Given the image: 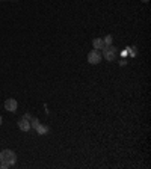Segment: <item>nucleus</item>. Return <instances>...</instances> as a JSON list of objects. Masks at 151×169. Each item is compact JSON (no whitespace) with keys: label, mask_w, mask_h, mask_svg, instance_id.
Returning <instances> with one entry per match:
<instances>
[{"label":"nucleus","mask_w":151,"mask_h":169,"mask_svg":"<svg viewBox=\"0 0 151 169\" xmlns=\"http://www.w3.org/2000/svg\"><path fill=\"white\" fill-rule=\"evenodd\" d=\"M103 56L107 62H113L115 57H116V48L113 45H104L103 48Z\"/></svg>","instance_id":"f03ea898"},{"label":"nucleus","mask_w":151,"mask_h":169,"mask_svg":"<svg viewBox=\"0 0 151 169\" xmlns=\"http://www.w3.org/2000/svg\"><path fill=\"white\" fill-rule=\"evenodd\" d=\"M142 2H144V3H148V2H150V0H142Z\"/></svg>","instance_id":"9b49d317"},{"label":"nucleus","mask_w":151,"mask_h":169,"mask_svg":"<svg viewBox=\"0 0 151 169\" xmlns=\"http://www.w3.org/2000/svg\"><path fill=\"white\" fill-rule=\"evenodd\" d=\"M88 62L91 63V65H98L100 62H101V55H100V52L98 50H91L89 53H88Z\"/></svg>","instance_id":"7ed1b4c3"},{"label":"nucleus","mask_w":151,"mask_h":169,"mask_svg":"<svg viewBox=\"0 0 151 169\" xmlns=\"http://www.w3.org/2000/svg\"><path fill=\"white\" fill-rule=\"evenodd\" d=\"M17 125H18V129L21 132H29L32 127H30V121L29 119H26L24 116L23 118H20L18 121H17Z\"/></svg>","instance_id":"20e7f679"},{"label":"nucleus","mask_w":151,"mask_h":169,"mask_svg":"<svg viewBox=\"0 0 151 169\" xmlns=\"http://www.w3.org/2000/svg\"><path fill=\"white\" fill-rule=\"evenodd\" d=\"M0 163L6 166H12L17 163V154L11 150H3L0 152Z\"/></svg>","instance_id":"f257e3e1"},{"label":"nucleus","mask_w":151,"mask_h":169,"mask_svg":"<svg viewBox=\"0 0 151 169\" xmlns=\"http://www.w3.org/2000/svg\"><path fill=\"white\" fill-rule=\"evenodd\" d=\"M17 107H18L17 100H14V98H8V100L5 101V109H6L8 112H15Z\"/></svg>","instance_id":"39448f33"},{"label":"nucleus","mask_w":151,"mask_h":169,"mask_svg":"<svg viewBox=\"0 0 151 169\" xmlns=\"http://www.w3.org/2000/svg\"><path fill=\"white\" fill-rule=\"evenodd\" d=\"M24 118H26V119H29V121H30V119H32V116H30V115H29V113H26V115H24Z\"/></svg>","instance_id":"9d476101"},{"label":"nucleus","mask_w":151,"mask_h":169,"mask_svg":"<svg viewBox=\"0 0 151 169\" xmlns=\"http://www.w3.org/2000/svg\"><path fill=\"white\" fill-rule=\"evenodd\" d=\"M137 52H136V47H132V56H136Z\"/></svg>","instance_id":"1a4fd4ad"},{"label":"nucleus","mask_w":151,"mask_h":169,"mask_svg":"<svg viewBox=\"0 0 151 169\" xmlns=\"http://www.w3.org/2000/svg\"><path fill=\"white\" fill-rule=\"evenodd\" d=\"M2 121H3V119H2V116H0V125H2Z\"/></svg>","instance_id":"f8f14e48"},{"label":"nucleus","mask_w":151,"mask_h":169,"mask_svg":"<svg viewBox=\"0 0 151 169\" xmlns=\"http://www.w3.org/2000/svg\"><path fill=\"white\" fill-rule=\"evenodd\" d=\"M35 132H37L38 134H47V133H48V127H47V125H42V124L39 122V125L35 129Z\"/></svg>","instance_id":"0eeeda50"},{"label":"nucleus","mask_w":151,"mask_h":169,"mask_svg":"<svg viewBox=\"0 0 151 169\" xmlns=\"http://www.w3.org/2000/svg\"><path fill=\"white\" fill-rule=\"evenodd\" d=\"M103 41H104V45H112L113 36H112V35H106V38H104Z\"/></svg>","instance_id":"6e6552de"},{"label":"nucleus","mask_w":151,"mask_h":169,"mask_svg":"<svg viewBox=\"0 0 151 169\" xmlns=\"http://www.w3.org/2000/svg\"><path fill=\"white\" fill-rule=\"evenodd\" d=\"M0 2H5V0H0Z\"/></svg>","instance_id":"ddd939ff"},{"label":"nucleus","mask_w":151,"mask_h":169,"mask_svg":"<svg viewBox=\"0 0 151 169\" xmlns=\"http://www.w3.org/2000/svg\"><path fill=\"white\" fill-rule=\"evenodd\" d=\"M92 45H94L95 50H103V48H104V41H103V38H95L94 41H92Z\"/></svg>","instance_id":"423d86ee"}]
</instances>
